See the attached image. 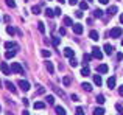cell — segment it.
Listing matches in <instances>:
<instances>
[{"label":"cell","instance_id":"obj_1","mask_svg":"<svg viewBox=\"0 0 123 115\" xmlns=\"http://www.w3.org/2000/svg\"><path fill=\"white\" fill-rule=\"evenodd\" d=\"M11 72L14 73H24V69L19 62H11Z\"/></svg>","mask_w":123,"mask_h":115},{"label":"cell","instance_id":"obj_2","mask_svg":"<svg viewBox=\"0 0 123 115\" xmlns=\"http://www.w3.org/2000/svg\"><path fill=\"white\" fill-rule=\"evenodd\" d=\"M92 58H95V59H103V52L98 47H93L92 48Z\"/></svg>","mask_w":123,"mask_h":115},{"label":"cell","instance_id":"obj_3","mask_svg":"<svg viewBox=\"0 0 123 115\" xmlns=\"http://www.w3.org/2000/svg\"><path fill=\"white\" fill-rule=\"evenodd\" d=\"M122 34H123V30L120 27H115V28L111 30V37H120Z\"/></svg>","mask_w":123,"mask_h":115},{"label":"cell","instance_id":"obj_4","mask_svg":"<svg viewBox=\"0 0 123 115\" xmlns=\"http://www.w3.org/2000/svg\"><path fill=\"white\" fill-rule=\"evenodd\" d=\"M19 87H20L24 92H28V90H30V82H28V81H24V79H20V81H19Z\"/></svg>","mask_w":123,"mask_h":115},{"label":"cell","instance_id":"obj_5","mask_svg":"<svg viewBox=\"0 0 123 115\" xmlns=\"http://www.w3.org/2000/svg\"><path fill=\"white\" fill-rule=\"evenodd\" d=\"M0 69H2L3 75H9V73H11V69H9V65L6 62H2V64H0Z\"/></svg>","mask_w":123,"mask_h":115},{"label":"cell","instance_id":"obj_6","mask_svg":"<svg viewBox=\"0 0 123 115\" xmlns=\"http://www.w3.org/2000/svg\"><path fill=\"white\" fill-rule=\"evenodd\" d=\"M83 31H84V28L81 23H73V33L75 34H81Z\"/></svg>","mask_w":123,"mask_h":115},{"label":"cell","instance_id":"obj_7","mask_svg":"<svg viewBox=\"0 0 123 115\" xmlns=\"http://www.w3.org/2000/svg\"><path fill=\"white\" fill-rule=\"evenodd\" d=\"M103 50H105V53H106V55H112V53H114V47H112L111 44H105Z\"/></svg>","mask_w":123,"mask_h":115},{"label":"cell","instance_id":"obj_8","mask_svg":"<svg viewBox=\"0 0 123 115\" xmlns=\"http://www.w3.org/2000/svg\"><path fill=\"white\" fill-rule=\"evenodd\" d=\"M108 65H106V64H100L98 65V69H97V72L98 73H108Z\"/></svg>","mask_w":123,"mask_h":115},{"label":"cell","instance_id":"obj_9","mask_svg":"<svg viewBox=\"0 0 123 115\" xmlns=\"http://www.w3.org/2000/svg\"><path fill=\"white\" fill-rule=\"evenodd\" d=\"M89 36H90V39L92 40H98L100 39V34H98V31H95V30H92L89 33Z\"/></svg>","mask_w":123,"mask_h":115},{"label":"cell","instance_id":"obj_10","mask_svg":"<svg viewBox=\"0 0 123 115\" xmlns=\"http://www.w3.org/2000/svg\"><path fill=\"white\" fill-rule=\"evenodd\" d=\"M5 86H6V89H8V90H11V92H12V93H16V92H17V90H16V87H14V84H12L11 81H6V82H5Z\"/></svg>","mask_w":123,"mask_h":115},{"label":"cell","instance_id":"obj_11","mask_svg":"<svg viewBox=\"0 0 123 115\" xmlns=\"http://www.w3.org/2000/svg\"><path fill=\"white\" fill-rule=\"evenodd\" d=\"M64 55H66L67 58H73V56H75V52H73L72 48H69V47H67V48H64Z\"/></svg>","mask_w":123,"mask_h":115},{"label":"cell","instance_id":"obj_12","mask_svg":"<svg viewBox=\"0 0 123 115\" xmlns=\"http://www.w3.org/2000/svg\"><path fill=\"white\" fill-rule=\"evenodd\" d=\"M55 110H56V115H67L66 109H64V107H61V106H56V107H55Z\"/></svg>","mask_w":123,"mask_h":115},{"label":"cell","instance_id":"obj_13","mask_svg":"<svg viewBox=\"0 0 123 115\" xmlns=\"http://www.w3.org/2000/svg\"><path fill=\"white\" fill-rule=\"evenodd\" d=\"M108 86H109V89H114V87H115V76H109Z\"/></svg>","mask_w":123,"mask_h":115},{"label":"cell","instance_id":"obj_14","mask_svg":"<svg viewBox=\"0 0 123 115\" xmlns=\"http://www.w3.org/2000/svg\"><path fill=\"white\" fill-rule=\"evenodd\" d=\"M93 82H95L97 86H101V84H103L101 76H100V75H93Z\"/></svg>","mask_w":123,"mask_h":115},{"label":"cell","instance_id":"obj_15","mask_svg":"<svg viewBox=\"0 0 123 115\" xmlns=\"http://www.w3.org/2000/svg\"><path fill=\"white\" fill-rule=\"evenodd\" d=\"M81 87H83L86 92H92V84H89V82H83Z\"/></svg>","mask_w":123,"mask_h":115},{"label":"cell","instance_id":"obj_16","mask_svg":"<svg viewBox=\"0 0 123 115\" xmlns=\"http://www.w3.org/2000/svg\"><path fill=\"white\" fill-rule=\"evenodd\" d=\"M14 55H16V50H8L5 53V58L6 59H11V58H14Z\"/></svg>","mask_w":123,"mask_h":115},{"label":"cell","instance_id":"obj_17","mask_svg":"<svg viewBox=\"0 0 123 115\" xmlns=\"http://www.w3.org/2000/svg\"><path fill=\"white\" fill-rule=\"evenodd\" d=\"M93 115H105V109L103 107H95L93 109Z\"/></svg>","mask_w":123,"mask_h":115},{"label":"cell","instance_id":"obj_18","mask_svg":"<svg viewBox=\"0 0 123 115\" xmlns=\"http://www.w3.org/2000/svg\"><path fill=\"white\" fill-rule=\"evenodd\" d=\"M33 106H34V109H44V107H45V103H42V101H36Z\"/></svg>","mask_w":123,"mask_h":115},{"label":"cell","instance_id":"obj_19","mask_svg":"<svg viewBox=\"0 0 123 115\" xmlns=\"http://www.w3.org/2000/svg\"><path fill=\"white\" fill-rule=\"evenodd\" d=\"M115 12H117V6H109L108 8V14L109 16H114Z\"/></svg>","mask_w":123,"mask_h":115},{"label":"cell","instance_id":"obj_20","mask_svg":"<svg viewBox=\"0 0 123 115\" xmlns=\"http://www.w3.org/2000/svg\"><path fill=\"white\" fill-rule=\"evenodd\" d=\"M5 48H17V44H16V42H6L5 44Z\"/></svg>","mask_w":123,"mask_h":115},{"label":"cell","instance_id":"obj_21","mask_svg":"<svg viewBox=\"0 0 123 115\" xmlns=\"http://www.w3.org/2000/svg\"><path fill=\"white\" fill-rule=\"evenodd\" d=\"M64 25H67V27H73V22L70 17H64Z\"/></svg>","mask_w":123,"mask_h":115},{"label":"cell","instance_id":"obj_22","mask_svg":"<svg viewBox=\"0 0 123 115\" xmlns=\"http://www.w3.org/2000/svg\"><path fill=\"white\" fill-rule=\"evenodd\" d=\"M45 67H47L48 73H53L55 72V67H53V64H51V62H47V64H45Z\"/></svg>","mask_w":123,"mask_h":115},{"label":"cell","instance_id":"obj_23","mask_svg":"<svg viewBox=\"0 0 123 115\" xmlns=\"http://www.w3.org/2000/svg\"><path fill=\"white\" fill-rule=\"evenodd\" d=\"M45 16H47V17H53L55 11H53V9H50V8H47V9H45Z\"/></svg>","mask_w":123,"mask_h":115},{"label":"cell","instance_id":"obj_24","mask_svg":"<svg viewBox=\"0 0 123 115\" xmlns=\"http://www.w3.org/2000/svg\"><path fill=\"white\" fill-rule=\"evenodd\" d=\"M6 33H8V34H11V36H12V34L16 33L14 27H11V25H8V27H6Z\"/></svg>","mask_w":123,"mask_h":115},{"label":"cell","instance_id":"obj_25","mask_svg":"<svg viewBox=\"0 0 123 115\" xmlns=\"http://www.w3.org/2000/svg\"><path fill=\"white\" fill-rule=\"evenodd\" d=\"M95 100H97V103H98V104H105V97H103V95H98V97H97L95 98Z\"/></svg>","mask_w":123,"mask_h":115},{"label":"cell","instance_id":"obj_26","mask_svg":"<svg viewBox=\"0 0 123 115\" xmlns=\"http://www.w3.org/2000/svg\"><path fill=\"white\" fill-rule=\"evenodd\" d=\"M45 101H47L48 104H55V97L53 95H48V97L45 98Z\"/></svg>","mask_w":123,"mask_h":115},{"label":"cell","instance_id":"obj_27","mask_svg":"<svg viewBox=\"0 0 123 115\" xmlns=\"http://www.w3.org/2000/svg\"><path fill=\"white\" fill-rule=\"evenodd\" d=\"M37 30H39L41 33H45V25H44V22H39V23H37Z\"/></svg>","mask_w":123,"mask_h":115},{"label":"cell","instance_id":"obj_28","mask_svg":"<svg viewBox=\"0 0 123 115\" xmlns=\"http://www.w3.org/2000/svg\"><path fill=\"white\" fill-rule=\"evenodd\" d=\"M81 75H83V76H89V75H90V70H89V67H84V69L81 70Z\"/></svg>","mask_w":123,"mask_h":115},{"label":"cell","instance_id":"obj_29","mask_svg":"<svg viewBox=\"0 0 123 115\" xmlns=\"http://www.w3.org/2000/svg\"><path fill=\"white\" fill-rule=\"evenodd\" d=\"M101 16H103V11H101V9L97 8L95 11H93V17H101Z\"/></svg>","mask_w":123,"mask_h":115},{"label":"cell","instance_id":"obj_30","mask_svg":"<svg viewBox=\"0 0 123 115\" xmlns=\"http://www.w3.org/2000/svg\"><path fill=\"white\" fill-rule=\"evenodd\" d=\"M59 42H61V37H53V39H51V44H53L55 47L59 45Z\"/></svg>","mask_w":123,"mask_h":115},{"label":"cell","instance_id":"obj_31","mask_svg":"<svg viewBox=\"0 0 123 115\" xmlns=\"http://www.w3.org/2000/svg\"><path fill=\"white\" fill-rule=\"evenodd\" d=\"M62 84L66 86V87L70 86V78H69V76H64V78H62Z\"/></svg>","mask_w":123,"mask_h":115},{"label":"cell","instance_id":"obj_32","mask_svg":"<svg viewBox=\"0 0 123 115\" xmlns=\"http://www.w3.org/2000/svg\"><path fill=\"white\" fill-rule=\"evenodd\" d=\"M80 8H81V11H83V9H87V8H89V3H87V2H80Z\"/></svg>","mask_w":123,"mask_h":115},{"label":"cell","instance_id":"obj_33","mask_svg":"<svg viewBox=\"0 0 123 115\" xmlns=\"http://www.w3.org/2000/svg\"><path fill=\"white\" fill-rule=\"evenodd\" d=\"M31 12H33V14H39V12H41V8H39V6H33V8H31Z\"/></svg>","mask_w":123,"mask_h":115},{"label":"cell","instance_id":"obj_34","mask_svg":"<svg viewBox=\"0 0 123 115\" xmlns=\"http://www.w3.org/2000/svg\"><path fill=\"white\" fill-rule=\"evenodd\" d=\"M70 65H72V67H76V65H78V61L75 59V56L70 58Z\"/></svg>","mask_w":123,"mask_h":115},{"label":"cell","instance_id":"obj_35","mask_svg":"<svg viewBox=\"0 0 123 115\" xmlns=\"http://www.w3.org/2000/svg\"><path fill=\"white\" fill-rule=\"evenodd\" d=\"M41 55L44 56V58H50V55H51V53L48 52V50H42V52H41Z\"/></svg>","mask_w":123,"mask_h":115},{"label":"cell","instance_id":"obj_36","mask_svg":"<svg viewBox=\"0 0 123 115\" xmlns=\"http://www.w3.org/2000/svg\"><path fill=\"white\" fill-rule=\"evenodd\" d=\"M6 5H8L9 8H14V6H16V2H14V0H6Z\"/></svg>","mask_w":123,"mask_h":115},{"label":"cell","instance_id":"obj_37","mask_svg":"<svg viewBox=\"0 0 123 115\" xmlns=\"http://www.w3.org/2000/svg\"><path fill=\"white\" fill-rule=\"evenodd\" d=\"M75 115H84V110H83V107H76V110H75Z\"/></svg>","mask_w":123,"mask_h":115},{"label":"cell","instance_id":"obj_38","mask_svg":"<svg viewBox=\"0 0 123 115\" xmlns=\"http://www.w3.org/2000/svg\"><path fill=\"white\" fill-rule=\"evenodd\" d=\"M53 90H55V92H56V93H58V95H61V97H66V95H64V92H62V90H61V89H58V87H53Z\"/></svg>","mask_w":123,"mask_h":115},{"label":"cell","instance_id":"obj_39","mask_svg":"<svg viewBox=\"0 0 123 115\" xmlns=\"http://www.w3.org/2000/svg\"><path fill=\"white\" fill-rule=\"evenodd\" d=\"M83 59H84V62H89L90 59H92V55H86L84 53V56H83Z\"/></svg>","mask_w":123,"mask_h":115},{"label":"cell","instance_id":"obj_40","mask_svg":"<svg viewBox=\"0 0 123 115\" xmlns=\"http://www.w3.org/2000/svg\"><path fill=\"white\" fill-rule=\"evenodd\" d=\"M37 95H42V93H44V92H45V89L44 87H42V86H37Z\"/></svg>","mask_w":123,"mask_h":115},{"label":"cell","instance_id":"obj_41","mask_svg":"<svg viewBox=\"0 0 123 115\" xmlns=\"http://www.w3.org/2000/svg\"><path fill=\"white\" fill-rule=\"evenodd\" d=\"M115 107H117V110H118V114H120V115H123V107L120 106V104H117V106H115Z\"/></svg>","mask_w":123,"mask_h":115},{"label":"cell","instance_id":"obj_42","mask_svg":"<svg viewBox=\"0 0 123 115\" xmlns=\"http://www.w3.org/2000/svg\"><path fill=\"white\" fill-rule=\"evenodd\" d=\"M75 16H76L78 19H81V17H83V11H76V12H75Z\"/></svg>","mask_w":123,"mask_h":115},{"label":"cell","instance_id":"obj_43","mask_svg":"<svg viewBox=\"0 0 123 115\" xmlns=\"http://www.w3.org/2000/svg\"><path fill=\"white\" fill-rule=\"evenodd\" d=\"M55 16H61V8H56V9H55Z\"/></svg>","mask_w":123,"mask_h":115},{"label":"cell","instance_id":"obj_44","mask_svg":"<svg viewBox=\"0 0 123 115\" xmlns=\"http://www.w3.org/2000/svg\"><path fill=\"white\" fill-rule=\"evenodd\" d=\"M59 34L64 36V34H66V28H59Z\"/></svg>","mask_w":123,"mask_h":115},{"label":"cell","instance_id":"obj_45","mask_svg":"<svg viewBox=\"0 0 123 115\" xmlns=\"http://www.w3.org/2000/svg\"><path fill=\"white\" fill-rule=\"evenodd\" d=\"M69 3H70V5H76V3H78V0H69Z\"/></svg>","mask_w":123,"mask_h":115},{"label":"cell","instance_id":"obj_46","mask_svg":"<svg viewBox=\"0 0 123 115\" xmlns=\"http://www.w3.org/2000/svg\"><path fill=\"white\" fill-rule=\"evenodd\" d=\"M117 59H118V61L123 59V53H118V55H117Z\"/></svg>","mask_w":123,"mask_h":115},{"label":"cell","instance_id":"obj_47","mask_svg":"<svg viewBox=\"0 0 123 115\" xmlns=\"http://www.w3.org/2000/svg\"><path fill=\"white\" fill-rule=\"evenodd\" d=\"M72 100L73 101H78V95H72Z\"/></svg>","mask_w":123,"mask_h":115},{"label":"cell","instance_id":"obj_48","mask_svg":"<svg viewBox=\"0 0 123 115\" xmlns=\"http://www.w3.org/2000/svg\"><path fill=\"white\" fill-rule=\"evenodd\" d=\"M118 93H120V95H122V97H123V86H122V87H120V89H118Z\"/></svg>","mask_w":123,"mask_h":115},{"label":"cell","instance_id":"obj_49","mask_svg":"<svg viewBox=\"0 0 123 115\" xmlns=\"http://www.w3.org/2000/svg\"><path fill=\"white\" fill-rule=\"evenodd\" d=\"M98 2H100V3H103V5H106V3H108L109 0H98Z\"/></svg>","mask_w":123,"mask_h":115},{"label":"cell","instance_id":"obj_50","mask_svg":"<svg viewBox=\"0 0 123 115\" xmlns=\"http://www.w3.org/2000/svg\"><path fill=\"white\" fill-rule=\"evenodd\" d=\"M22 115H30V112H28V110H24V112H22Z\"/></svg>","mask_w":123,"mask_h":115},{"label":"cell","instance_id":"obj_51","mask_svg":"<svg viewBox=\"0 0 123 115\" xmlns=\"http://www.w3.org/2000/svg\"><path fill=\"white\" fill-rule=\"evenodd\" d=\"M56 2H59V3H61V5H62V3H64V2H66V0H56Z\"/></svg>","mask_w":123,"mask_h":115},{"label":"cell","instance_id":"obj_52","mask_svg":"<svg viewBox=\"0 0 123 115\" xmlns=\"http://www.w3.org/2000/svg\"><path fill=\"white\" fill-rule=\"evenodd\" d=\"M120 22L123 23V14H120Z\"/></svg>","mask_w":123,"mask_h":115},{"label":"cell","instance_id":"obj_53","mask_svg":"<svg viewBox=\"0 0 123 115\" xmlns=\"http://www.w3.org/2000/svg\"><path fill=\"white\" fill-rule=\"evenodd\" d=\"M24 2H28V0H24Z\"/></svg>","mask_w":123,"mask_h":115},{"label":"cell","instance_id":"obj_54","mask_svg":"<svg viewBox=\"0 0 123 115\" xmlns=\"http://www.w3.org/2000/svg\"><path fill=\"white\" fill-rule=\"evenodd\" d=\"M0 110H2V106H0Z\"/></svg>","mask_w":123,"mask_h":115},{"label":"cell","instance_id":"obj_55","mask_svg":"<svg viewBox=\"0 0 123 115\" xmlns=\"http://www.w3.org/2000/svg\"><path fill=\"white\" fill-rule=\"evenodd\" d=\"M122 45H123V40H122Z\"/></svg>","mask_w":123,"mask_h":115},{"label":"cell","instance_id":"obj_56","mask_svg":"<svg viewBox=\"0 0 123 115\" xmlns=\"http://www.w3.org/2000/svg\"><path fill=\"white\" fill-rule=\"evenodd\" d=\"M48 2H50V0H48Z\"/></svg>","mask_w":123,"mask_h":115},{"label":"cell","instance_id":"obj_57","mask_svg":"<svg viewBox=\"0 0 123 115\" xmlns=\"http://www.w3.org/2000/svg\"><path fill=\"white\" fill-rule=\"evenodd\" d=\"M89 2H90V0H89Z\"/></svg>","mask_w":123,"mask_h":115}]
</instances>
